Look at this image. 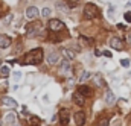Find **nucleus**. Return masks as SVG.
<instances>
[{
	"instance_id": "nucleus-1",
	"label": "nucleus",
	"mask_w": 131,
	"mask_h": 126,
	"mask_svg": "<svg viewBox=\"0 0 131 126\" xmlns=\"http://www.w3.org/2000/svg\"><path fill=\"white\" fill-rule=\"evenodd\" d=\"M43 49H40V47H37V49H34L31 52H28L26 55H25V59H23V64H26V65H37V64H40L43 61Z\"/></svg>"
},
{
	"instance_id": "nucleus-2",
	"label": "nucleus",
	"mask_w": 131,
	"mask_h": 126,
	"mask_svg": "<svg viewBox=\"0 0 131 126\" xmlns=\"http://www.w3.org/2000/svg\"><path fill=\"white\" fill-rule=\"evenodd\" d=\"M98 14H99L98 8H96L93 3H87V5L84 6L82 15H84V18H85V20H93L95 17H98Z\"/></svg>"
},
{
	"instance_id": "nucleus-3",
	"label": "nucleus",
	"mask_w": 131,
	"mask_h": 126,
	"mask_svg": "<svg viewBox=\"0 0 131 126\" xmlns=\"http://www.w3.org/2000/svg\"><path fill=\"white\" fill-rule=\"evenodd\" d=\"M49 28H50V31H60V29H64V23L61 21V20H57V18H52L50 21H49Z\"/></svg>"
},
{
	"instance_id": "nucleus-4",
	"label": "nucleus",
	"mask_w": 131,
	"mask_h": 126,
	"mask_svg": "<svg viewBox=\"0 0 131 126\" xmlns=\"http://www.w3.org/2000/svg\"><path fill=\"white\" fill-rule=\"evenodd\" d=\"M38 15H40V12H38V8L37 6H28L26 8V17L29 20H35Z\"/></svg>"
},
{
	"instance_id": "nucleus-5",
	"label": "nucleus",
	"mask_w": 131,
	"mask_h": 126,
	"mask_svg": "<svg viewBox=\"0 0 131 126\" xmlns=\"http://www.w3.org/2000/svg\"><path fill=\"white\" fill-rule=\"evenodd\" d=\"M0 103H2L3 106H9V108H15V106H17V102H15L12 97H9V96H3V97L0 99Z\"/></svg>"
},
{
	"instance_id": "nucleus-6",
	"label": "nucleus",
	"mask_w": 131,
	"mask_h": 126,
	"mask_svg": "<svg viewBox=\"0 0 131 126\" xmlns=\"http://www.w3.org/2000/svg\"><path fill=\"white\" fill-rule=\"evenodd\" d=\"M72 100H73V103H75V105H78V106H82V105H84V102H85V97L81 94L78 90H76V91L73 93V96H72Z\"/></svg>"
},
{
	"instance_id": "nucleus-7",
	"label": "nucleus",
	"mask_w": 131,
	"mask_h": 126,
	"mask_svg": "<svg viewBox=\"0 0 131 126\" xmlns=\"http://www.w3.org/2000/svg\"><path fill=\"white\" fill-rule=\"evenodd\" d=\"M110 46H111L114 50H122V49H124V43H122V40L117 38V36H114V38L110 40Z\"/></svg>"
},
{
	"instance_id": "nucleus-8",
	"label": "nucleus",
	"mask_w": 131,
	"mask_h": 126,
	"mask_svg": "<svg viewBox=\"0 0 131 126\" xmlns=\"http://www.w3.org/2000/svg\"><path fill=\"white\" fill-rule=\"evenodd\" d=\"M73 120H75V125L76 126H84V123H85V114L82 111H79V112L75 114Z\"/></svg>"
},
{
	"instance_id": "nucleus-9",
	"label": "nucleus",
	"mask_w": 131,
	"mask_h": 126,
	"mask_svg": "<svg viewBox=\"0 0 131 126\" xmlns=\"http://www.w3.org/2000/svg\"><path fill=\"white\" fill-rule=\"evenodd\" d=\"M11 38L8 35H0V49H8L11 46Z\"/></svg>"
},
{
	"instance_id": "nucleus-10",
	"label": "nucleus",
	"mask_w": 131,
	"mask_h": 126,
	"mask_svg": "<svg viewBox=\"0 0 131 126\" xmlns=\"http://www.w3.org/2000/svg\"><path fill=\"white\" fill-rule=\"evenodd\" d=\"M78 91L84 96V97H89V96L93 94V91H92V88H90L89 85H79V87H78Z\"/></svg>"
},
{
	"instance_id": "nucleus-11",
	"label": "nucleus",
	"mask_w": 131,
	"mask_h": 126,
	"mask_svg": "<svg viewBox=\"0 0 131 126\" xmlns=\"http://www.w3.org/2000/svg\"><path fill=\"white\" fill-rule=\"evenodd\" d=\"M72 71V67H70V62H69V59H66L61 62V70H60V73L61 74H69Z\"/></svg>"
},
{
	"instance_id": "nucleus-12",
	"label": "nucleus",
	"mask_w": 131,
	"mask_h": 126,
	"mask_svg": "<svg viewBox=\"0 0 131 126\" xmlns=\"http://www.w3.org/2000/svg\"><path fill=\"white\" fill-rule=\"evenodd\" d=\"M60 61V53H57V52H50L49 55H47V62L49 64H57Z\"/></svg>"
},
{
	"instance_id": "nucleus-13",
	"label": "nucleus",
	"mask_w": 131,
	"mask_h": 126,
	"mask_svg": "<svg viewBox=\"0 0 131 126\" xmlns=\"http://www.w3.org/2000/svg\"><path fill=\"white\" fill-rule=\"evenodd\" d=\"M5 122L8 123V125H14L15 122H17V114L15 112H8L6 116H5Z\"/></svg>"
},
{
	"instance_id": "nucleus-14",
	"label": "nucleus",
	"mask_w": 131,
	"mask_h": 126,
	"mask_svg": "<svg viewBox=\"0 0 131 126\" xmlns=\"http://www.w3.org/2000/svg\"><path fill=\"white\" fill-rule=\"evenodd\" d=\"M60 123L63 126H66L69 123V112H67V109H63V111L60 112Z\"/></svg>"
},
{
	"instance_id": "nucleus-15",
	"label": "nucleus",
	"mask_w": 131,
	"mask_h": 126,
	"mask_svg": "<svg viewBox=\"0 0 131 126\" xmlns=\"http://www.w3.org/2000/svg\"><path fill=\"white\" fill-rule=\"evenodd\" d=\"M57 8H58V11H63V12H70L72 11V8L66 2H58L57 3Z\"/></svg>"
},
{
	"instance_id": "nucleus-16",
	"label": "nucleus",
	"mask_w": 131,
	"mask_h": 126,
	"mask_svg": "<svg viewBox=\"0 0 131 126\" xmlns=\"http://www.w3.org/2000/svg\"><path fill=\"white\" fill-rule=\"evenodd\" d=\"M114 99H116V97H114V93H113L111 90H108L107 94H105V102H107L108 105H113V103H114Z\"/></svg>"
},
{
	"instance_id": "nucleus-17",
	"label": "nucleus",
	"mask_w": 131,
	"mask_h": 126,
	"mask_svg": "<svg viewBox=\"0 0 131 126\" xmlns=\"http://www.w3.org/2000/svg\"><path fill=\"white\" fill-rule=\"evenodd\" d=\"M61 53L66 56V59H73L75 58V52H72V50H69V49H61Z\"/></svg>"
},
{
	"instance_id": "nucleus-18",
	"label": "nucleus",
	"mask_w": 131,
	"mask_h": 126,
	"mask_svg": "<svg viewBox=\"0 0 131 126\" xmlns=\"http://www.w3.org/2000/svg\"><path fill=\"white\" fill-rule=\"evenodd\" d=\"M9 73H11V70H9V67L8 65H2V68H0V76H9Z\"/></svg>"
},
{
	"instance_id": "nucleus-19",
	"label": "nucleus",
	"mask_w": 131,
	"mask_h": 126,
	"mask_svg": "<svg viewBox=\"0 0 131 126\" xmlns=\"http://www.w3.org/2000/svg\"><path fill=\"white\" fill-rule=\"evenodd\" d=\"M50 14H52L50 8H43V11H41V15H43V17H49Z\"/></svg>"
},
{
	"instance_id": "nucleus-20",
	"label": "nucleus",
	"mask_w": 131,
	"mask_h": 126,
	"mask_svg": "<svg viewBox=\"0 0 131 126\" xmlns=\"http://www.w3.org/2000/svg\"><path fill=\"white\" fill-rule=\"evenodd\" d=\"M89 78H90V73H89V71H82V74H81V79H79V81H81V82H84V81H85V79H89Z\"/></svg>"
},
{
	"instance_id": "nucleus-21",
	"label": "nucleus",
	"mask_w": 131,
	"mask_h": 126,
	"mask_svg": "<svg viewBox=\"0 0 131 126\" xmlns=\"http://www.w3.org/2000/svg\"><path fill=\"white\" fill-rule=\"evenodd\" d=\"M108 123H110V120H108V119H102V120L99 122L98 126H108Z\"/></svg>"
},
{
	"instance_id": "nucleus-22",
	"label": "nucleus",
	"mask_w": 131,
	"mask_h": 126,
	"mask_svg": "<svg viewBox=\"0 0 131 126\" xmlns=\"http://www.w3.org/2000/svg\"><path fill=\"white\" fill-rule=\"evenodd\" d=\"M14 79L15 81H20L21 79V71H14Z\"/></svg>"
},
{
	"instance_id": "nucleus-23",
	"label": "nucleus",
	"mask_w": 131,
	"mask_h": 126,
	"mask_svg": "<svg viewBox=\"0 0 131 126\" xmlns=\"http://www.w3.org/2000/svg\"><path fill=\"white\" fill-rule=\"evenodd\" d=\"M124 18H125V21H127V23H131V12H125Z\"/></svg>"
},
{
	"instance_id": "nucleus-24",
	"label": "nucleus",
	"mask_w": 131,
	"mask_h": 126,
	"mask_svg": "<svg viewBox=\"0 0 131 126\" xmlns=\"http://www.w3.org/2000/svg\"><path fill=\"white\" fill-rule=\"evenodd\" d=\"M12 18H14V15H12V14H9V15L6 17V20H5V23H6V24H8V23H11V21H12Z\"/></svg>"
},
{
	"instance_id": "nucleus-25",
	"label": "nucleus",
	"mask_w": 131,
	"mask_h": 126,
	"mask_svg": "<svg viewBox=\"0 0 131 126\" xmlns=\"http://www.w3.org/2000/svg\"><path fill=\"white\" fill-rule=\"evenodd\" d=\"M121 65H122V67H128V65H130V61H128V59H122V61H121Z\"/></svg>"
},
{
	"instance_id": "nucleus-26",
	"label": "nucleus",
	"mask_w": 131,
	"mask_h": 126,
	"mask_svg": "<svg viewBox=\"0 0 131 126\" xmlns=\"http://www.w3.org/2000/svg\"><path fill=\"white\" fill-rule=\"evenodd\" d=\"M96 82H98V85H105L102 82V79H101V74H96Z\"/></svg>"
},
{
	"instance_id": "nucleus-27",
	"label": "nucleus",
	"mask_w": 131,
	"mask_h": 126,
	"mask_svg": "<svg viewBox=\"0 0 131 126\" xmlns=\"http://www.w3.org/2000/svg\"><path fill=\"white\" fill-rule=\"evenodd\" d=\"M102 55H104V56H107V58H111V52H108V50H104V52H102Z\"/></svg>"
},
{
	"instance_id": "nucleus-28",
	"label": "nucleus",
	"mask_w": 131,
	"mask_h": 126,
	"mask_svg": "<svg viewBox=\"0 0 131 126\" xmlns=\"http://www.w3.org/2000/svg\"><path fill=\"white\" fill-rule=\"evenodd\" d=\"M3 11H5V8H3V6H0V17L3 15Z\"/></svg>"
},
{
	"instance_id": "nucleus-29",
	"label": "nucleus",
	"mask_w": 131,
	"mask_h": 126,
	"mask_svg": "<svg viewBox=\"0 0 131 126\" xmlns=\"http://www.w3.org/2000/svg\"><path fill=\"white\" fill-rule=\"evenodd\" d=\"M131 6V0H128V3H127V8H130Z\"/></svg>"
},
{
	"instance_id": "nucleus-30",
	"label": "nucleus",
	"mask_w": 131,
	"mask_h": 126,
	"mask_svg": "<svg viewBox=\"0 0 131 126\" xmlns=\"http://www.w3.org/2000/svg\"><path fill=\"white\" fill-rule=\"evenodd\" d=\"M0 68H2V61H0Z\"/></svg>"
},
{
	"instance_id": "nucleus-31",
	"label": "nucleus",
	"mask_w": 131,
	"mask_h": 126,
	"mask_svg": "<svg viewBox=\"0 0 131 126\" xmlns=\"http://www.w3.org/2000/svg\"><path fill=\"white\" fill-rule=\"evenodd\" d=\"M0 126H3V123H2V122H0Z\"/></svg>"
},
{
	"instance_id": "nucleus-32",
	"label": "nucleus",
	"mask_w": 131,
	"mask_h": 126,
	"mask_svg": "<svg viewBox=\"0 0 131 126\" xmlns=\"http://www.w3.org/2000/svg\"><path fill=\"white\" fill-rule=\"evenodd\" d=\"M130 43H131V35H130Z\"/></svg>"
}]
</instances>
